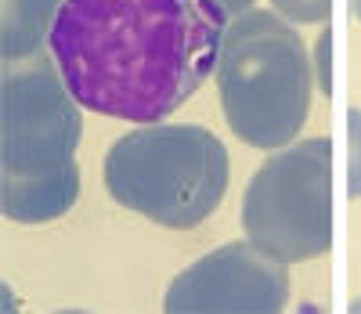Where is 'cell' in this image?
I'll list each match as a JSON object with an SVG mask.
<instances>
[{
	"mask_svg": "<svg viewBox=\"0 0 361 314\" xmlns=\"http://www.w3.org/2000/svg\"><path fill=\"white\" fill-rule=\"evenodd\" d=\"M350 310H354V314H361V300H354V303H350Z\"/></svg>",
	"mask_w": 361,
	"mask_h": 314,
	"instance_id": "obj_13",
	"label": "cell"
},
{
	"mask_svg": "<svg viewBox=\"0 0 361 314\" xmlns=\"http://www.w3.org/2000/svg\"><path fill=\"white\" fill-rule=\"evenodd\" d=\"M347 123H350V177H347V192L357 199L361 195V109H350Z\"/></svg>",
	"mask_w": 361,
	"mask_h": 314,
	"instance_id": "obj_10",
	"label": "cell"
},
{
	"mask_svg": "<svg viewBox=\"0 0 361 314\" xmlns=\"http://www.w3.org/2000/svg\"><path fill=\"white\" fill-rule=\"evenodd\" d=\"M311 69H314V87L322 94H333V33L322 29L314 51H311Z\"/></svg>",
	"mask_w": 361,
	"mask_h": 314,
	"instance_id": "obj_9",
	"label": "cell"
},
{
	"mask_svg": "<svg viewBox=\"0 0 361 314\" xmlns=\"http://www.w3.org/2000/svg\"><path fill=\"white\" fill-rule=\"evenodd\" d=\"M231 163L221 138L195 123H145L105 155L109 195L152 224H202L228 192Z\"/></svg>",
	"mask_w": 361,
	"mask_h": 314,
	"instance_id": "obj_4",
	"label": "cell"
},
{
	"mask_svg": "<svg viewBox=\"0 0 361 314\" xmlns=\"http://www.w3.org/2000/svg\"><path fill=\"white\" fill-rule=\"evenodd\" d=\"M228 25L221 0H62L47 44L83 109L145 127L217 73Z\"/></svg>",
	"mask_w": 361,
	"mask_h": 314,
	"instance_id": "obj_1",
	"label": "cell"
},
{
	"mask_svg": "<svg viewBox=\"0 0 361 314\" xmlns=\"http://www.w3.org/2000/svg\"><path fill=\"white\" fill-rule=\"evenodd\" d=\"M275 11L289 22L311 25V22H325L329 11H333V0H271Z\"/></svg>",
	"mask_w": 361,
	"mask_h": 314,
	"instance_id": "obj_8",
	"label": "cell"
},
{
	"mask_svg": "<svg viewBox=\"0 0 361 314\" xmlns=\"http://www.w3.org/2000/svg\"><path fill=\"white\" fill-rule=\"evenodd\" d=\"M221 4L228 8V15H231V18H238V15H246V11L253 8V0H221Z\"/></svg>",
	"mask_w": 361,
	"mask_h": 314,
	"instance_id": "obj_11",
	"label": "cell"
},
{
	"mask_svg": "<svg viewBox=\"0 0 361 314\" xmlns=\"http://www.w3.org/2000/svg\"><path fill=\"white\" fill-rule=\"evenodd\" d=\"M80 102L51 54L4 61L0 80V210L47 224L80 199Z\"/></svg>",
	"mask_w": 361,
	"mask_h": 314,
	"instance_id": "obj_2",
	"label": "cell"
},
{
	"mask_svg": "<svg viewBox=\"0 0 361 314\" xmlns=\"http://www.w3.org/2000/svg\"><path fill=\"white\" fill-rule=\"evenodd\" d=\"M289 303V264L228 242L185 267L163 296L170 314H279Z\"/></svg>",
	"mask_w": 361,
	"mask_h": 314,
	"instance_id": "obj_6",
	"label": "cell"
},
{
	"mask_svg": "<svg viewBox=\"0 0 361 314\" xmlns=\"http://www.w3.org/2000/svg\"><path fill=\"white\" fill-rule=\"evenodd\" d=\"M350 8H354V18L361 22V0H350Z\"/></svg>",
	"mask_w": 361,
	"mask_h": 314,
	"instance_id": "obj_12",
	"label": "cell"
},
{
	"mask_svg": "<svg viewBox=\"0 0 361 314\" xmlns=\"http://www.w3.org/2000/svg\"><path fill=\"white\" fill-rule=\"evenodd\" d=\"M243 231L260 253L304 264L333 249V141L307 138L279 148L253 174Z\"/></svg>",
	"mask_w": 361,
	"mask_h": 314,
	"instance_id": "obj_5",
	"label": "cell"
},
{
	"mask_svg": "<svg viewBox=\"0 0 361 314\" xmlns=\"http://www.w3.org/2000/svg\"><path fill=\"white\" fill-rule=\"evenodd\" d=\"M62 0H4L0 4V54L4 61H22L40 54L51 37Z\"/></svg>",
	"mask_w": 361,
	"mask_h": 314,
	"instance_id": "obj_7",
	"label": "cell"
},
{
	"mask_svg": "<svg viewBox=\"0 0 361 314\" xmlns=\"http://www.w3.org/2000/svg\"><path fill=\"white\" fill-rule=\"evenodd\" d=\"M214 76L228 127L246 145L279 152L296 141L311 112L314 69L289 18L257 8L231 18Z\"/></svg>",
	"mask_w": 361,
	"mask_h": 314,
	"instance_id": "obj_3",
	"label": "cell"
}]
</instances>
